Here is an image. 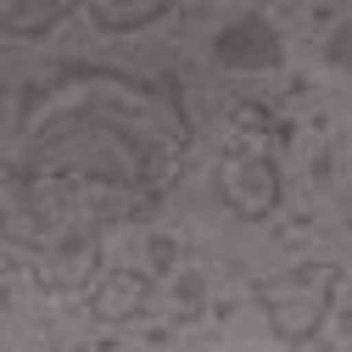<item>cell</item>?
<instances>
[{
    "mask_svg": "<svg viewBox=\"0 0 352 352\" xmlns=\"http://www.w3.org/2000/svg\"><path fill=\"white\" fill-rule=\"evenodd\" d=\"M173 6L168 0H135V6H112V0H90L84 6V17H90L101 34H135V28H151V23H162Z\"/></svg>",
    "mask_w": 352,
    "mask_h": 352,
    "instance_id": "ba28073f",
    "label": "cell"
},
{
    "mask_svg": "<svg viewBox=\"0 0 352 352\" xmlns=\"http://www.w3.org/2000/svg\"><path fill=\"white\" fill-rule=\"evenodd\" d=\"M212 56H218V67H230V73H257V67L269 73V67H280L285 45H280V28L269 17L246 12V17H235L224 34L212 39Z\"/></svg>",
    "mask_w": 352,
    "mask_h": 352,
    "instance_id": "5b68a950",
    "label": "cell"
},
{
    "mask_svg": "<svg viewBox=\"0 0 352 352\" xmlns=\"http://www.w3.org/2000/svg\"><path fill=\"white\" fill-rule=\"evenodd\" d=\"M84 6L78 0H6L0 6V34H51L56 23H67V17H78Z\"/></svg>",
    "mask_w": 352,
    "mask_h": 352,
    "instance_id": "52a82bcc",
    "label": "cell"
},
{
    "mask_svg": "<svg viewBox=\"0 0 352 352\" xmlns=\"http://www.w3.org/2000/svg\"><path fill=\"white\" fill-rule=\"evenodd\" d=\"M151 218V207L101 196L84 185H28L6 179V246L28 252L34 285L51 296L96 291L101 285V241L112 224Z\"/></svg>",
    "mask_w": 352,
    "mask_h": 352,
    "instance_id": "7a4b0ae2",
    "label": "cell"
},
{
    "mask_svg": "<svg viewBox=\"0 0 352 352\" xmlns=\"http://www.w3.org/2000/svg\"><path fill=\"white\" fill-rule=\"evenodd\" d=\"M212 196L224 212L246 218V224H263L280 196H285V179H280V162L263 151V146H230L212 168Z\"/></svg>",
    "mask_w": 352,
    "mask_h": 352,
    "instance_id": "277c9868",
    "label": "cell"
},
{
    "mask_svg": "<svg viewBox=\"0 0 352 352\" xmlns=\"http://www.w3.org/2000/svg\"><path fill=\"white\" fill-rule=\"evenodd\" d=\"M146 302H151V274H140V269H107L101 285L90 291V319L123 324V319L146 314Z\"/></svg>",
    "mask_w": 352,
    "mask_h": 352,
    "instance_id": "8992f818",
    "label": "cell"
},
{
    "mask_svg": "<svg viewBox=\"0 0 352 352\" xmlns=\"http://www.w3.org/2000/svg\"><path fill=\"white\" fill-rule=\"evenodd\" d=\"M346 230H352V218H346Z\"/></svg>",
    "mask_w": 352,
    "mask_h": 352,
    "instance_id": "9c48e42d",
    "label": "cell"
},
{
    "mask_svg": "<svg viewBox=\"0 0 352 352\" xmlns=\"http://www.w3.org/2000/svg\"><path fill=\"white\" fill-rule=\"evenodd\" d=\"M190 112L173 78H140L123 67L62 62L28 84L12 112L6 179L84 185L157 212L162 190L190 157Z\"/></svg>",
    "mask_w": 352,
    "mask_h": 352,
    "instance_id": "6da1fadb",
    "label": "cell"
},
{
    "mask_svg": "<svg viewBox=\"0 0 352 352\" xmlns=\"http://www.w3.org/2000/svg\"><path fill=\"white\" fill-rule=\"evenodd\" d=\"M341 291H346V263H336V257L291 263V269L263 274V280L252 285V296H257V307H263V319H269V330H274L291 352L314 346V336L324 330V319H330V307L341 302Z\"/></svg>",
    "mask_w": 352,
    "mask_h": 352,
    "instance_id": "3957f363",
    "label": "cell"
}]
</instances>
